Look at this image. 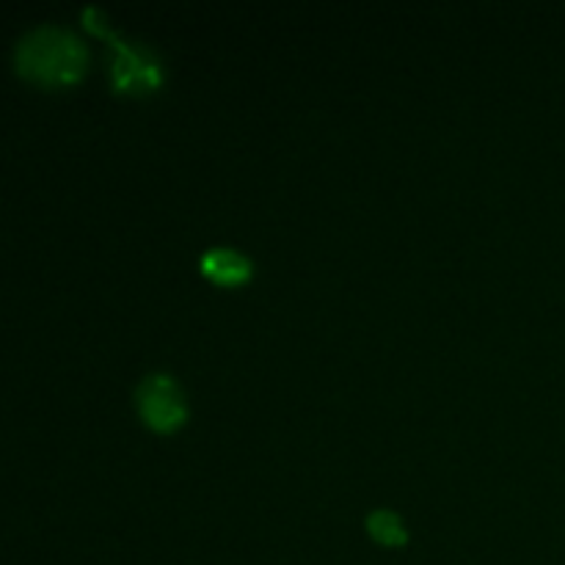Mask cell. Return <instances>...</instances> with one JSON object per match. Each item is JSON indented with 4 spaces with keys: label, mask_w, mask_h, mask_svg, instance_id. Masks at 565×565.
Listing matches in <instances>:
<instances>
[{
    "label": "cell",
    "mask_w": 565,
    "mask_h": 565,
    "mask_svg": "<svg viewBox=\"0 0 565 565\" xmlns=\"http://www.w3.org/2000/svg\"><path fill=\"white\" fill-rule=\"evenodd\" d=\"M17 70L44 86H61L81 77L86 66V47L72 31L61 25H33L17 39Z\"/></svg>",
    "instance_id": "1"
},
{
    "label": "cell",
    "mask_w": 565,
    "mask_h": 565,
    "mask_svg": "<svg viewBox=\"0 0 565 565\" xmlns=\"http://www.w3.org/2000/svg\"><path fill=\"white\" fill-rule=\"evenodd\" d=\"M86 17V25H92L94 31L105 33L108 42L116 47V61H114V86L116 88H132V92H147L160 83V64L158 55L149 53L143 44H130L125 39L116 36L108 25H105L103 14L97 9L83 11Z\"/></svg>",
    "instance_id": "2"
},
{
    "label": "cell",
    "mask_w": 565,
    "mask_h": 565,
    "mask_svg": "<svg viewBox=\"0 0 565 565\" xmlns=\"http://www.w3.org/2000/svg\"><path fill=\"white\" fill-rule=\"evenodd\" d=\"M136 408L154 430H171L185 419V397L169 373H147L136 386Z\"/></svg>",
    "instance_id": "3"
},
{
    "label": "cell",
    "mask_w": 565,
    "mask_h": 565,
    "mask_svg": "<svg viewBox=\"0 0 565 565\" xmlns=\"http://www.w3.org/2000/svg\"><path fill=\"white\" fill-rule=\"evenodd\" d=\"M199 268L221 285H237L252 274V259L230 246H213L199 257Z\"/></svg>",
    "instance_id": "4"
},
{
    "label": "cell",
    "mask_w": 565,
    "mask_h": 565,
    "mask_svg": "<svg viewBox=\"0 0 565 565\" xmlns=\"http://www.w3.org/2000/svg\"><path fill=\"white\" fill-rule=\"evenodd\" d=\"M367 530L381 544H403L406 541V524L390 508H375L367 513Z\"/></svg>",
    "instance_id": "5"
}]
</instances>
